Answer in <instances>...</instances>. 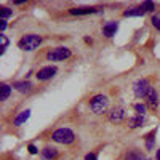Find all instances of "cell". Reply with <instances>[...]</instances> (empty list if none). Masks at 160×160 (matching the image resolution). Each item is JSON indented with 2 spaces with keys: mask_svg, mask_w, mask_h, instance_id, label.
I'll list each match as a JSON object with an SVG mask.
<instances>
[{
  "mask_svg": "<svg viewBox=\"0 0 160 160\" xmlns=\"http://www.w3.org/2000/svg\"><path fill=\"white\" fill-rule=\"evenodd\" d=\"M40 43H42V37H40V35H37V34H28V35H24L18 42V47L22 51H32V50L38 48Z\"/></svg>",
  "mask_w": 160,
  "mask_h": 160,
  "instance_id": "6da1fadb",
  "label": "cell"
},
{
  "mask_svg": "<svg viewBox=\"0 0 160 160\" xmlns=\"http://www.w3.org/2000/svg\"><path fill=\"white\" fill-rule=\"evenodd\" d=\"M53 141H56L59 144H71L75 139V135L69 130V128H58L55 133L51 135Z\"/></svg>",
  "mask_w": 160,
  "mask_h": 160,
  "instance_id": "7a4b0ae2",
  "label": "cell"
},
{
  "mask_svg": "<svg viewBox=\"0 0 160 160\" xmlns=\"http://www.w3.org/2000/svg\"><path fill=\"white\" fill-rule=\"evenodd\" d=\"M108 106H109V99H108V96H104V95H96L90 101V108H91V111L95 114L106 112L108 111Z\"/></svg>",
  "mask_w": 160,
  "mask_h": 160,
  "instance_id": "3957f363",
  "label": "cell"
},
{
  "mask_svg": "<svg viewBox=\"0 0 160 160\" xmlns=\"http://www.w3.org/2000/svg\"><path fill=\"white\" fill-rule=\"evenodd\" d=\"M152 87H151V82L149 80H146V78H141L138 80V82L135 83V87H133V93H135V96L136 98H148V95L151 93Z\"/></svg>",
  "mask_w": 160,
  "mask_h": 160,
  "instance_id": "277c9868",
  "label": "cell"
},
{
  "mask_svg": "<svg viewBox=\"0 0 160 160\" xmlns=\"http://www.w3.org/2000/svg\"><path fill=\"white\" fill-rule=\"evenodd\" d=\"M71 55H72V53H71L69 48L58 47V48H55L53 51H50L48 55H47V58H48V61H64V59H68Z\"/></svg>",
  "mask_w": 160,
  "mask_h": 160,
  "instance_id": "5b68a950",
  "label": "cell"
},
{
  "mask_svg": "<svg viewBox=\"0 0 160 160\" xmlns=\"http://www.w3.org/2000/svg\"><path fill=\"white\" fill-rule=\"evenodd\" d=\"M56 72H58V69L55 68V66H47V68H42L38 72H37V78L38 80H50L51 77H55L56 75Z\"/></svg>",
  "mask_w": 160,
  "mask_h": 160,
  "instance_id": "8992f818",
  "label": "cell"
},
{
  "mask_svg": "<svg viewBox=\"0 0 160 160\" xmlns=\"http://www.w3.org/2000/svg\"><path fill=\"white\" fill-rule=\"evenodd\" d=\"M123 117H125V111L122 108H115V109H112L109 112V118H111V122H114V123H120L123 120Z\"/></svg>",
  "mask_w": 160,
  "mask_h": 160,
  "instance_id": "52a82bcc",
  "label": "cell"
},
{
  "mask_svg": "<svg viewBox=\"0 0 160 160\" xmlns=\"http://www.w3.org/2000/svg\"><path fill=\"white\" fill-rule=\"evenodd\" d=\"M13 88L18 90L19 93H29L32 90V85H31V82H28V80H22V82H15L13 83Z\"/></svg>",
  "mask_w": 160,
  "mask_h": 160,
  "instance_id": "ba28073f",
  "label": "cell"
},
{
  "mask_svg": "<svg viewBox=\"0 0 160 160\" xmlns=\"http://www.w3.org/2000/svg\"><path fill=\"white\" fill-rule=\"evenodd\" d=\"M71 15H91V13H96L98 10L93 7H80V8H71Z\"/></svg>",
  "mask_w": 160,
  "mask_h": 160,
  "instance_id": "9c48e42d",
  "label": "cell"
},
{
  "mask_svg": "<svg viewBox=\"0 0 160 160\" xmlns=\"http://www.w3.org/2000/svg\"><path fill=\"white\" fill-rule=\"evenodd\" d=\"M144 122H146V118H144V115H141V114H138V115H135V117L128 118V125H130V128H138V127H142V125H144Z\"/></svg>",
  "mask_w": 160,
  "mask_h": 160,
  "instance_id": "30bf717a",
  "label": "cell"
},
{
  "mask_svg": "<svg viewBox=\"0 0 160 160\" xmlns=\"http://www.w3.org/2000/svg\"><path fill=\"white\" fill-rule=\"evenodd\" d=\"M117 22H109V24H106L104 28H102V34L106 35V37H114L115 35V32H117Z\"/></svg>",
  "mask_w": 160,
  "mask_h": 160,
  "instance_id": "8fae6325",
  "label": "cell"
},
{
  "mask_svg": "<svg viewBox=\"0 0 160 160\" xmlns=\"http://www.w3.org/2000/svg\"><path fill=\"white\" fill-rule=\"evenodd\" d=\"M148 104H149L151 109H155L157 106H158V95H157V91L154 88L151 90V93L148 95Z\"/></svg>",
  "mask_w": 160,
  "mask_h": 160,
  "instance_id": "7c38bea8",
  "label": "cell"
},
{
  "mask_svg": "<svg viewBox=\"0 0 160 160\" xmlns=\"http://www.w3.org/2000/svg\"><path fill=\"white\" fill-rule=\"evenodd\" d=\"M146 15V11L141 8V7H136V8H130L127 11H123V16H144Z\"/></svg>",
  "mask_w": 160,
  "mask_h": 160,
  "instance_id": "4fadbf2b",
  "label": "cell"
},
{
  "mask_svg": "<svg viewBox=\"0 0 160 160\" xmlns=\"http://www.w3.org/2000/svg\"><path fill=\"white\" fill-rule=\"evenodd\" d=\"M42 155L47 158V160H55L58 157V151L56 149H53V148H45L42 151Z\"/></svg>",
  "mask_w": 160,
  "mask_h": 160,
  "instance_id": "5bb4252c",
  "label": "cell"
},
{
  "mask_svg": "<svg viewBox=\"0 0 160 160\" xmlns=\"http://www.w3.org/2000/svg\"><path fill=\"white\" fill-rule=\"evenodd\" d=\"M29 117H31V111H24V112H21V114L15 118V122H13V123H15L16 127H19V125H22Z\"/></svg>",
  "mask_w": 160,
  "mask_h": 160,
  "instance_id": "9a60e30c",
  "label": "cell"
},
{
  "mask_svg": "<svg viewBox=\"0 0 160 160\" xmlns=\"http://www.w3.org/2000/svg\"><path fill=\"white\" fill-rule=\"evenodd\" d=\"M125 160H146V157L138 151H130V152H127Z\"/></svg>",
  "mask_w": 160,
  "mask_h": 160,
  "instance_id": "2e32d148",
  "label": "cell"
},
{
  "mask_svg": "<svg viewBox=\"0 0 160 160\" xmlns=\"http://www.w3.org/2000/svg\"><path fill=\"white\" fill-rule=\"evenodd\" d=\"M154 136H155V131H151L148 135V138H146V149H148V151H151L154 148V142H155Z\"/></svg>",
  "mask_w": 160,
  "mask_h": 160,
  "instance_id": "e0dca14e",
  "label": "cell"
},
{
  "mask_svg": "<svg viewBox=\"0 0 160 160\" xmlns=\"http://www.w3.org/2000/svg\"><path fill=\"white\" fill-rule=\"evenodd\" d=\"M2 96H0V99L2 101H5V99H8V96H10V93H11V87L10 85H7V83H2Z\"/></svg>",
  "mask_w": 160,
  "mask_h": 160,
  "instance_id": "ac0fdd59",
  "label": "cell"
},
{
  "mask_svg": "<svg viewBox=\"0 0 160 160\" xmlns=\"http://www.w3.org/2000/svg\"><path fill=\"white\" fill-rule=\"evenodd\" d=\"M13 15V11L10 10V8H2V11H0V16H2V19H5L7 21V18H10Z\"/></svg>",
  "mask_w": 160,
  "mask_h": 160,
  "instance_id": "d6986e66",
  "label": "cell"
},
{
  "mask_svg": "<svg viewBox=\"0 0 160 160\" xmlns=\"http://www.w3.org/2000/svg\"><path fill=\"white\" fill-rule=\"evenodd\" d=\"M0 40H2V51H0V55H3L5 53V50H7V47H8V38H7V35H0Z\"/></svg>",
  "mask_w": 160,
  "mask_h": 160,
  "instance_id": "ffe728a7",
  "label": "cell"
},
{
  "mask_svg": "<svg viewBox=\"0 0 160 160\" xmlns=\"http://www.w3.org/2000/svg\"><path fill=\"white\" fill-rule=\"evenodd\" d=\"M141 8H142L144 11H154V10H155V5H154L152 2H144V3L141 5Z\"/></svg>",
  "mask_w": 160,
  "mask_h": 160,
  "instance_id": "44dd1931",
  "label": "cell"
},
{
  "mask_svg": "<svg viewBox=\"0 0 160 160\" xmlns=\"http://www.w3.org/2000/svg\"><path fill=\"white\" fill-rule=\"evenodd\" d=\"M135 111H136L138 114L144 115V112H146V106H144V104H135Z\"/></svg>",
  "mask_w": 160,
  "mask_h": 160,
  "instance_id": "7402d4cb",
  "label": "cell"
},
{
  "mask_svg": "<svg viewBox=\"0 0 160 160\" xmlns=\"http://www.w3.org/2000/svg\"><path fill=\"white\" fill-rule=\"evenodd\" d=\"M151 22L154 24V28H155V29H158V31H160V18H158V16H154Z\"/></svg>",
  "mask_w": 160,
  "mask_h": 160,
  "instance_id": "603a6c76",
  "label": "cell"
},
{
  "mask_svg": "<svg viewBox=\"0 0 160 160\" xmlns=\"http://www.w3.org/2000/svg\"><path fill=\"white\" fill-rule=\"evenodd\" d=\"M28 149H29V152H31L32 155H35V154L38 152V151H37V148H35L34 144H29V146H28Z\"/></svg>",
  "mask_w": 160,
  "mask_h": 160,
  "instance_id": "cb8c5ba5",
  "label": "cell"
},
{
  "mask_svg": "<svg viewBox=\"0 0 160 160\" xmlns=\"http://www.w3.org/2000/svg\"><path fill=\"white\" fill-rule=\"evenodd\" d=\"M85 160H98V155L96 154H87V157H85Z\"/></svg>",
  "mask_w": 160,
  "mask_h": 160,
  "instance_id": "d4e9b609",
  "label": "cell"
},
{
  "mask_svg": "<svg viewBox=\"0 0 160 160\" xmlns=\"http://www.w3.org/2000/svg\"><path fill=\"white\" fill-rule=\"evenodd\" d=\"M5 29H7V21H5V19H2V21H0V31L3 32Z\"/></svg>",
  "mask_w": 160,
  "mask_h": 160,
  "instance_id": "484cf974",
  "label": "cell"
},
{
  "mask_svg": "<svg viewBox=\"0 0 160 160\" xmlns=\"http://www.w3.org/2000/svg\"><path fill=\"white\" fill-rule=\"evenodd\" d=\"M155 158H157V160H160V149L157 151V154H155Z\"/></svg>",
  "mask_w": 160,
  "mask_h": 160,
  "instance_id": "4316f807",
  "label": "cell"
}]
</instances>
